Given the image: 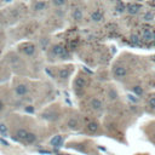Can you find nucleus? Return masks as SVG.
Segmentation results:
<instances>
[{
    "mask_svg": "<svg viewBox=\"0 0 155 155\" xmlns=\"http://www.w3.org/2000/svg\"><path fill=\"white\" fill-rule=\"evenodd\" d=\"M127 74V70L124 65H116L114 68V76L118 78V79H122V78H125Z\"/></svg>",
    "mask_w": 155,
    "mask_h": 155,
    "instance_id": "f257e3e1",
    "label": "nucleus"
},
{
    "mask_svg": "<svg viewBox=\"0 0 155 155\" xmlns=\"http://www.w3.org/2000/svg\"><path fill=\"white\" fill-rule=\"evenodd\" d=\"M15 92H16V95H18V96H25L28 94V87L24 84H19L15 87Z\"/></svg>",
    "mask_w": 155,
    "mask_h": 155,
    "instance_id": "f03ea898",
    "label": "nucleus"
},
{
    "mask_svg": "<svg viewBox=\"0 0 155 155\" xmlns=\"http://www.w3.org/2000/svg\"><path fill=\"white\" fill-rule=\"evenodd\" d=\"M65 52H67V51H65V49L62 45H55L52 47V53L55 56H58V57H62Z\"/></svg>",
    "mask_w": 155,
    "mask_h": 155,
    "instance_id": "7ed1b4c3",
    "label": "nucleus"
},
{
    "mask_svg": "<svg viewBox=\"0 0 155 155\" xmlns=\"http://www.w3.org/2000/svg\"><path fill=\"white\" fill-rule=\"evenodd\" d=\"M74 86H75V89H76V90H82V89H84V87L86 86V80H85V78H82V76L76 78L75 81H74Z\"/></svg>",
    "mask_w": 155,
    "mask_h": 155,
    "instance_id": "20e7f679",
    "label": "nucleus"
},
{
    "mask_svg": "<svg viewBox=\"0 0 155 155\" xmlns=\"http://www.w3.org/2000/svg\"><path fill=\"white\" fill-rule=\"evenodd\" d=\"M22 51L24 52V55L32 56L35 52V46L33 44H27V45H24L23 47H22Z\"/></svg>",
    "mask_w": 155,
    "mask_h": 155,
    "instance_id": "39448f33",
    "label": "nucleus"
},
{
    "mask_svg": "<svg viewBox=\"0 0 155 155\" xmlns=\"http://www.w3.org/2000/svg\"><path fill=\"white\" fill-rule=\"evenodd\" d=\"M62 143H63V137L57 135L55 136L52 139H51V146H53L55 148H59L62 146Z\"/></svg>",
    "mask_w": 155,
    "mask_h": 155,
    "instance_id": "423d86ee",
    "label": "nucleus"
},
{
    "mask_svg": "<svg viewBox=\"0 0 155 155\" xmlns=\"http://www.w3.org/2000/svg\"><path fill=\"white\" fill-rule=\"evenodd\" d=\"M91 107L94 110H101L103 108V103H102V101L98 100V98H94V100L91 101Z\"/></svg>",
    "mask_w": 155,
    "mask_h": 155,
    "instance_id": "0eeeda50",
    "label": "nucleus"
},
{
    "mask_svg": "<svg viewBox=\"0 0 155 155\" xmlns=\"http://www.w3.org/2000/svg\"><path fill=\"white\" fill-rule=\"evenodd\" d=\"M28 135V131L27 130H24V128H19V130L16 132V139H18V141L21 142H23L25 137H27Z\"/></svg>",
    "mask_w": 155,
    "mask_h": 155,
    "instance_id": "6e6552de",
    "label": "nucleus"
},
{
    "mask_svg": "<svg viewBox=\"0 0 155 155\" xmlns=\"http://www.w3.org/2000/svg\"><path fill=\"white\" fill-rule=\"evenodd\" d=\"M139 10H141V6H139L138 4H130L127 6V11H128V13H131V15L138 13Z\"/></svg>",
    "mask_w": 155,
    "mask_h": 155,
    "instance_id": "1a4fd4ad",
    "label": "nucleus"
},
{
    "mask_svg": "<svg viewBox=\"0 0 155 155\" xmlns=\"http://www.w3.org/2000/svg\"><path fill=\"white\" fill-rule=\"evenodd\" d=\"M143 39L147 40V41L154 40V33L152 32L150 29H144L143 30Z\"/></svg>",
    "mask_w": 155,
    "mask_h": 155,
    "instance_id": "9d476101",
    "label": "nucleus"
},
{
    "mask_svg": "<svg viewBox=\"0 0 155 155\" xmlns=\"http://www.w3.org/2000/svg\"><path fill=\"white\" fill-rule=\"evenodd\" d=\"M35 141H37V135L33 133V132H28V135H27V137H25V139H24L23 142L30 144V143H34Z\"/></svg>",
    "mask_w": 155,
    "mask_h": 155,
    "instance_id": "9b49d317",
    "label": "nucleus"
},
{
    "mask_svg": "<svg viewBox=\"0 0 155 155\" xmlns=\"http://www.w3.org/2000/svg\"><path fill=\"white\" fill-rule=\"evenodd\" d=\"M91 18L95 21V22H100V21L103 18V13L101 11H98V10H96V11L92 12L91 15Z\"/></svg>",
    "mask_w": 155,
    "mask_h": 155,
    "instance_id": "f8f14e48",
    "label": "nucleus"
},
{
    "mask_svg": "<svg viewBox=\"0 0 155 155\" xmlns=\"http://www.w3.org/2000/svg\"><path fill=\"white\" fill-rule=\"evenodd\" d=\"M98 124L97 122H90L89 125H87V131H89L90 133H96L98 131Z\"/></svg>",
    "mask_w": 155,
    "mask_h": 155,
    "instance_id": "ddd939ff",
    "label": "nucleus"
},
{
    "mask_svg": "<svg viewBox=\"0 0 155 155\" xmlns=\"http://www.w3.org/2000/svg\"><path fill=\"white\" fill-rule=\"evenodd\" d=\"M68 127L69 128H71V130H74V128H78V126H79V122H78V120L75 118H71V119H69L68 120Z\"/></svg>",
    "mask_w": 155,
    "mask_h": 155,
    "instance_id": "4468645a",
    "label": "nucleus"
},
{
    "mask_svg": "<svg viewBox=\"0 0 155 155\" xmlns=\"http://www.w3.org/2000/svg\"><path fill=\"white\" fill-rule=\"evenodd\" d=\"M73 18H74L75 21L82 19V12H81L80 9H75L74 11H73Z\"/></svg>",
    "mask_w": 155,
    "mask_h": 155,
    "instance_id": "2eb2a0df",
    "label": "nucleus"
},
{
    "mask_svg": "<svg viewBox=\"0 0 155 155\" xmlns=\"http://www.w3.org/2000/svg\"><path fill=\"white\" fill-rule=\"evenodd\" d=\"M70 75V70L67 69V68H63L59 70V78H62V79H67V78H69Z\"/></svg>",
    "mask_w": 155,
    "mask_h": 155,
    "instance_id": "dca6fc26",
    "label": "nucleus"
},
{
    "mask_svg": "<svg viewBox=\"0 0 155 155\" xmlns=\"http://www.w3.org/2000/svg\"><path fill=\"white\" fill-rule=\"evenodd\" d=\"M108 96H109V100H112V101H115L116 98H118V94H116V91L114 89L109 90V94H108Z\"/></svg>",
    "mask_w": 155,
    "mask_h": 155,
    "instance_id": "f3484780",
    "label": "nucleus"
},
{
    "mask_svg": "<svg viewBox=\"0 0 155 155\" xmlns=\"http://www.w3.org/2000/svg\"><path fill=\"white\" fill-rule=\"evenodd\" d=\"M46 7V4L45 3H37L34 6V10H37V11H41V10H44Z\"/></svg>",
    "mask_w": 155,
    "mask_h": 155,
    "instance_id": "a211bd4d",
    "label": "nucleus"
},
{
    "mask_svg": "<svg viewBox=\"0 0 155 155\" xmlns=\"http://www.w3.org/2000/svg\"><path fill=\"white\" fill-rule=\"evenodd\" d=\"M133 92H135L137 96H142L144 94V91H143V89L141 86H135V87H133Z\"/></svg>",
    "mask_w": 155,
    "mask_h": 155,
    "instance_id": "6ab92c4d",
    "label": "nucleus"
},
{
    "mask_svg": "<svg viewBox=\"0 0 155 155\" xmlns=\"http://www.w3.org/2000/svg\"><path fill=\"white\" fill-rule=\"evenodd\" d=\"M153 18H154V12L148 11V12H146V15H144V19L146 21H153Z\"/></svg>",
    "mask_w": 155,
    "mask_h": 155,
    "instance_id": "aec40b11",
    "label": "nucleus"
},
{
    "mask_svg": "<svg viewBox=\"0 0 155 155\" xmlns=\"http://www.w3.org/2000/svg\"><path fill=\"white\" fill-rule=\"evenodd\" d=\"M0 133L3 136H6L7 135V127L4 125V124H0Z\"/></svg>",
    "mask_w": 155,
    "mask_h": 155,
    "instance_id": "412c9836",
    "label": "nucleus"
},
{
    "mask_svg": "<svg viewBox=\"0 0 155 155\" xmlns=\"http://www.w3.org/2000/svg\"><path fill=\"white\" fill-rule=\"evenodd\" d=\"M148 106L152 108V109H155V97H150L148 100Z\"/></svg>",
    "mask_w": 155,
    "mask_h": 155,
    "instance_id": "4be33fe9",
    "label": "nucleus"
},
{
    "mask_svg": "<svg viewBox=\"0 0 155 155\" xmlns=\"http://www.w3.org/2000/svg\"><path fill=\"white\" fill-rule=\"evenodd\" d=\"M64 4H65V0H53L55 6H63Z\"/></svg>",
    "mask_w": 155,
    "mask_h": 155,
    "instance_id": "5701e85b",
    "label": "nucleus"
},
{
    "mask_svg": "<svg viewBox=\"0 0 155 155\" xmlns=\"http://www.w3.org/2000/svg\"><path fill=\"white\" fill-rule=\"evenodd\" d=\"M116 10H118L119 12H124V11H125V6H124V4L122 3H119L118 6H116Z\"/></svg>",
    "mask_w": 155,
    "mask_h": 155,
    "instance_id": "b1692460",
    "label": "nucleus"
},
{
    "mask_svg": "<svg viewBox=\"0 0 155 155\" xmlns=\"http://www.w3.org/2000/svg\"><path fill=\"white\" fill-rule=\"evenodd\" d=\"M131 43H133V44H138L139 43V39H138L137 35H132L131 37Z\"/></svg>",
    "mask_w": 155,
    "mask_h": 155,
    "instance_id": "393cba45",
    "label": "nucleus"
},
{
    "mask_svg": "<svg viewBox=\"0 0 155 155\" xmlns=\"http://www.w3.org/2000/svg\"><path fill=\"white\" fill-rule=\"evenodd\" d=\"M4 109V103H3V101L0 100V112H1Z\"/></svg>",
    "mask_w": 155,
    "mask_h": 155,
    "instance_id": "a878e982",
    "label": "nucleus"
},
{
    "mask_svg": "<svg viewBox=\"0 0 155 155\" xmlns=\"http://www.w3.org/2000/svg\"><path fill=\"white\" fill-rule=\"evenodd\" d=\"M1 143H3V144H5V146H9V143H7V142H5L4 139H1Z\"/></svg>",
    "mask_w": 155,
    "mask_h": 155,
    "instance_id": "bb28decb",
    "label": "nucleus"
},
{
    "mask_svg": "<svg viewBox=\"0 0 155 155\" xmlns=\"http://www.w3.org/2000/svg\"><path fill=\"white\" fill-rule=\"evenodd\" d=\"M154 40H155V33H154Z\"/></svg>",
    "mask_w": 155,
    "mask_h": 155,
    "instance_id": "cd10ccee",
    "label": "nucleus"
},
{
    "mask_svg": "<svg viewBox=\"0 0 155 155\" xmlns=\"http://www.w3.org/2000/svg\"><path fill=\"white\" fill-rule=\"evenodd\" d=\"M154 137H155V136H154Z\"/></svg>",
    "mask_w": 155,
    "mask_h": 155,
    "instance_id": "c85d7f7f",
    "label": "nucleus"
}]
</instances>
